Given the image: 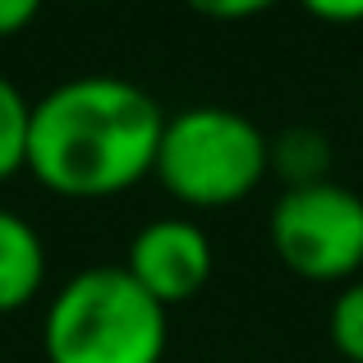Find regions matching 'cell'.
<instances>
[{"label":"cell","mask_w":363,"mask_h":363,"mask_svg":"<svg viewBox=\"0 0 363 363\" xmlns=\"http://www.w3.org/2000/svg\"><path fill=\"white\" fill-rule=\"evenodd\" d=\"M212 240L198 221L189 216H157L129 240L124 253V272L161 303V308H179L194 294H203V285L212 281Z\"/></svg>","instance_id":"5b68a950"},{"label":"cell","mask_w":363,"mask_h":363,"mask_svg":"<svg viewBox=\"0 0 363 363\" xmlns=\"http://www.w3.org/2000/svg\"><path fill=\"white\" fill-rule=\"evenodd\" d=\"M331 170V138L308 124L281 129L276 138H267V175H276L285 189H303V184H322Z\"/></svg>","instance_id":"52a82bcc"},{"label":"cell","mask_w":363,"mask_h":363,"mask_svg":"<svg viewBox=\"0 0 363 363\" xmlns=\"http://www.w3.org/2000/svg\"><path fill=\"white\" fill-rule=\"evenodd\" d=\"M46 0H0V37H14L42 14Z\"/></svg>","instance_id":"7c38bea8"},{"label":"cell","mask_w":363,"mask_h":363,"mask_svg":"<svg viewBox=\"0 0 363 363\" xmlns=\"http://www.w3.org/2000/svg\"><path fill=\"white\" fill-rule=\"evenodd\" d=\"M46 244L18 212L0 207V313H18L42 294Z\"/></svg>","instance_id":"8992f818"},{"label":"cell","mask_w":363,"mask_h":363,"mask_svg":"<svg viewBox=\"0 0 363 363\" xmlns=\"http://www.w3.org/2000/svg\"><path fill=\"white\" fill-rule=\"evenodd\" d=\"M166 111L120 74H83L33 101L28 170L60 198H120L157 166Z\"/></svg>","instance_id":"6da1fadb"},{"label":"cell","mask_w":363,"mask_h":363,"mask_svg":"<svg viewBox=\"0 0 363 363\" xmlns=\"http://www.w3.org/2000/svg\"><path fill=\"white\" fill-rule=\"evenodd\" d=\"M184 5L203 18H216V23H240V18H257L276 9L281 0H184Z\"/></svg>","instance_id":"30bf717a"},{"label":"cell","mask_w":363,"mask_h":363,"mask_svg":"<svg viewBox=\"0 0 363 363\" xmlns=\"http://www.w3.org/2000/svg\"><path fill=\"white\" fill-rule=\"evenodd\" d=\"M327 331H331V345L340 350V359L363 363V276L340 285L336 303H331V318H327Z\"/></svg>","instance_id":"9c48e42d"},{"label":"cell","mask_w":363,"mask_h":363,"mask_svg":"<svg viewBox=\"0 0 363 363\" xmlns=\"http://www.w3.org/2000/svg\"><path fill=\"white\" fill-rule=\"evenodd\" d=\"M28 124H33V101L0 74V179L28 170Z\"/></svg>","instance_id":"ba28073f"},{"label":"cell","mask_w":363,"mask_h":363,"mask_svg":"<svg viewBox=\"0 0 363 363\" xmlns=\"http://www.w3.org/2000/svg\"><path fill=\"white\" fill-rule=\"evenodd\" d=\"M83 5H101V0H83Z\"/></svg>","instance_id":"4fadbf2b"},{"label":"cell","mask_w":363,"mask_h":363,"mask_svg":"<svg viewBox=\"0 0 363 363\" xmlns=\"http://www.w3.org/2000/svg\"><path fill=\"white\" fill-rule=\"evenodd\" d=\"M303 14L322 18V23H363V0H299Z\"/></svg>","instance_id":"8fae6325"},{"label":"cell","mask_w":363,"mask_h":363,"mask_svg":"<svg viewBox=\"0 0 363 363\" xmlns=\"http://www.w3.org/2000/svg\"><path fill=\"white\" fill-rule=\"evenodd\" d=\"M267 235L285 272L318 285H350L363 267V198L336 179L281 189L267 216Z\"/></svg>","instance_id":"277c9868"},{"label":"cell","mask_w":363,"mask_h":363,"mask_svg":"<svg viewBox=\"0 0 363 363\" xmlns=\"http://www.w3.org/2000/svg\"><path fill=\"white\" fill-rule=\"evenodd\" d=\"M170 308L124 267H88L51 294L42 318L46 363H161Z\"/></svg>","instance_id":"7a4b0ae2"},{"label":"cell","mask_w":363,"mask_h":363,"mask_svg":"<svg viewBox=\"0 0 363 363\" xmlns=\"http://www.w3.org/2000/svg\"><path fill=\"white\" fill-rule=\"evenodd\" d=\"M152 175L194 212L235 207L267 179V133L230 106H189L166 116Z\"/></svg>","instance_id":"3957f363"}]
</instances>
